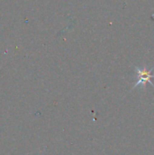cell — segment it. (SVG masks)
Wrapping results in <instances>:
<instances>
[{
	"instance_id": "obj_1",
	"label": "cell",
	"mask_w": 154,
	"mask_h": 155,
	"mask_svg": "<svg viewBox=\"0 0 154 155\" xmlns=\"http://www.w3.org/2000/svg\"><path fill=\"white\" fill-rule=\"evenodd\" d=\"M135 71L138 76V81L135 84L134 87L143 84L145 85L146 83H150L152 85H153V84L152 83V79L154 78V74H152V72L154 71V68H152L151 70H146V68L144 69H140L138 67H135Z\"/></svg>"
}]
</instances>
